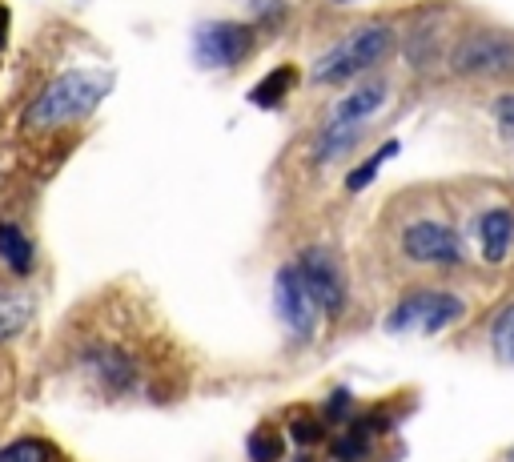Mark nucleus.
Returning a JSON list of instances; mask_svg holds the SVG:
<instances>
[{
    "label": "nucleus",
    "mask_w": 514,
    "mask_h": 462,
    "mask_svg": "<svg viewBox=\"0 0 514 462\" xmlns=\"http://www.w3.org/2000/svg\"><path fill=\"white\" fill-rule=\"evenodd\" d=\"M109 89H113L109 73H89V69L65 73V77H57L53 85H45L41 97L29 105L25 129L41 133V129H61V125L85 121V117L105 101Z\"/></svg>",
    "instance_id": "1"
},
{
    "label": "nucleus",
    "mask_w": 514,
    "mask_h": 462,
    "mask_svg": "<svg viewBox=\"0 0 514 462\" xmlns=\"http://www.w3.org/2000/svg\"><path fill=\"white\" fill-rule=\"evenodd\" d=\"M394 49V29L382 21H370L362 29H354L350 37H342L330 53L318 57L314 65V81L318 85H338V81H354L366 69H374L386 53Z\"/></svg>",
    "instance_id": "2"
},
{
    "label": "nucleus",
    "mask_w": 514,
    "mask_h": 462,
    "mask_svg": "<svg viewBox=\"0 0 514 462\" xmlns=\"http://www.w3.org/2000/svg\"><path fill=\"white\" fill-rule=\"evenodd\" d=\"M450 69L458 77H482V81L510 77L514 73V37L498 33V29H478L454 45Z\"/></svg>",
    "instance_id": "3"
},
{
    "label": "nucleus",
    "mask_w": 514,
    "mask_h": 462,
    "mask_svg": "<svg viewBox=\"0 0 514 462\" xmlns=\"http://www.w3.org/2000/svg\"><path fill=\"white\" fill-rule=\"evenodd\" d=\"M462 314V302L438 290H418L410 298L398 302V310L386 318V330L402 334V330H422V334H438L446 322H454Z\"/></svg>",
    "instance_id": "4"
},
{
    "label": "nucleus",
    "mask_w": 514,
    "mask_h": 462,
    "mask_svg": "<svg viewBox=\"0 0 514 462\" xmlns=\"http://www.w3.org/2000/svg\"><path fill=\"white\" fill-rule=\"evenodd\" d=\"M193 49H197V61L209 65V69H229V65H241L253 49V29L249 25H237V21H209L197 29L193 37Z\"/></svg>",
    "instance_id": "5"
},
{
    "label": "nucleus",
    "mask_w": 514,
    "mask_h": 462,
    "mask_svg": "<svg viewBox=\"0 0 514 462\" xmlns=\"http://www.w3.org/2000/svg\"><path fill=\"white\" fill-rule=\"evenodd\" d=\"M298 274H302V282H306V290H310V298H314L318 310H326L330 318H338V314L346 310V282H342V270H338V262H334L322 246L302 250Z\"/></svg>",
    "instance_id": "6"
},
{
    "label": "nucleus",
    "mask_w": 514,
    "mask_h": 462,
    "mask_svg": "<svg viewBox=\"0 0 514 462\" xmlns=\"http://www.w3.org/2000/svg\"><path fill=\"white\" fill-rule=\"evenodd\" d=\"M402 250L414 262H430V266H454L462 258L458 234L442 221H414L402 234Z\"/></svg>",
    "instance_id": "7"
},
{
    "label": "nucleus",
    "mask_w": 514,
    "mask_h": 462,
    "mask_svg": "<svg viewBox=\"0 0 514 462\" xmlns=\"http://www.w3.org/2000/svg\"><path fill=\"white\" fill-rule=\"evenodd\" d=\"M274 306L282 314V322L298 334V338H310L314 334V322H318V306L298 274V266H286L278 270V282H274Z\"/></svg>",
    "instance_id": "8"
},
{
    "label": "nucleus",
    "mask_w": 514,
    "mask_h": 462,
    "mask_svg": "<svg viewBox=\"0 0 514 462\" xmlns=\"http://www.w3.org/2000/svg\"><path fill=\"white\" fill-rule=\"evenodd\" d=\"M85 370H89L109 394H125V390L137 382V362H133L121 346H113V342L89 346V350H85Z\"/></svg>",
    "instance_id": "9"
},
{
    "label": "nucleus",
    "mask_w": 514,
    "mask_h": 462,
    "mask_svg": "<svg viewBox=\"0 0 514 462\" xmlns=\"http://www.w3.org/2000/svg\"><path fill=\"white\" fill-rule=\"evenodd\" d=\"M390 97V85L386 81H358L326 117V125H366Z\"/></svg>",
    "instance_id": "10"
},
{
    "label": "nucleus",
    "mask_w": 514,
    "mask_h": 462,
    "mask_svg": "<svg viewBox=\"0 0 514 462\" xmlns=\"http://www.w3.org/2000/svg\"><path fill=\"white\" fill-rule=\"evenodd\" d=\"M514 246V213L510 209H486L478 217V250L486 262H506Z\"/></svg>",
    "instance_id": "11"
},
{
    "label": "nucleus",
    "mask_w": 514,
    "mask_h": 462,
    "mask_svg": "<svg viewBox=\"0 0 514 462\" xmlns=\"http://www.w3.org/2000/svg\"><path fill=\"white\" fill-rule=\"evenodd\" d=\"M362 137V125H322L318 141H314V161H338L342 153H350Z\"/></svg>",
    "instance_id": "12"
},
{
    "label": "nucleus",
    "mask_w": 514,
    "mask_h": 462,
    "mask_svg": "<svg viewBox=\"0 0 514 462\" xmlns=\"http://www.w3.org/2000/svg\"><path fill=\"white\" fill-rule=\"evenodd\" d=\"M0 258H5L17 274H29V266H33V246H29V238L21 234L17 225H9V221H0Z\"/></svg>",
    "instance_id": "13"
},
{
    "label": "nucleus",
    "mask_w": 514,
    "mask_h": 462,
    "mask_svg": "<svg viewBox=\"0 0 514 462\" xmlns=\"http://www.w3.org/2000/svg\"><path fill=\"white\" fill-rule=\"evenodd\" d=\"M294 85H298V69H294V65H282V69H274L262 85L249 93V101H253V105H262V109H274Z\"/></svg>",
    "instance_id": "14"
},
{
    "label": "nucleus",
    "mask_w": 514,
    "mask_h": 462,
    "mask_svg": "<svg viewBox=\"0 0 514 462\" xmlns=\"http://www.w3.org/2000/svg\"><path fill=\"white\" fill-rule=\"evenodd\" d=\"M33 318V306L29 298H17V294H0V342L17 338Z\"/></svg>",
    "instance_id": "15"
},
{
    "label": "nucleus",
    "mask_w": 514,
    "mask_h": 462,
    "mask_svg": "<svg viewBox=\"0 0 514 462\" xmlns=\"http://www.w3.org/2000/svg\"><path fill=\"white\" fill-rule=\"evenodd\" d=\"M0 462H57V450L41 438H17L0 450Z\"/></svg>",
    "instance_id": "16"
},
{
    "label": "nucleus",
    "mask_w": 514,
    "mask_h": 462,
    "mask_svg": "<svg viewBox=\"0 0 514 462\" xmlns=\"http://www.w3.org/2000/svg\"><path fill=\"white\" fill-rule=\"evenodd\" d=\"M394 153H398V141H386V145H382L374 157H366V161H362V165H358V169L346 177V189H350V193H362V189H366V185L378 177V169H382V165H386Z\"/></svg>",
    "instance_id": "17"
},
{
    "label": "nucleus",
    "mask_w": 514,
    "mask_h": 462,
    "mask_svg": "<svg viewBox=\"0 0 514 462\" xmlns=\"http://www.w3.org/2000/svg\"><path fill=\"white\" fill-rule=\"evenodd\" d=\"M490 342H494V354H498L502 362H510V366H514V302L494 318Z\"/></svg>",
    "instance_id": "18"
},
{
    "label": "nucleus",
    "mask_w": 514,
    "mask_h": 462,
    "mask_svg": "<svg viewBox=\"0 0 514 462\" xmlns=\"http://www.w3.org/2000/svg\"><path fill=\"white\" fill-rule=\"evenodd\" d=\"M282 454H286V442L274 430H253V438H249V458L253 462H282Z\"/></svg>",
    "instance_id": "19"
},
{
    "label": "nucleus",
    "mask_w": 514,
    "mask_h": 462,
    "mask_svg": "<svg viewBox=\"0 0 514 462\" xmlns=\"http://www.w3.org/2000/svg\"><path fill=\"white\" fill-rule=\"evenodd\" d=\"M366 450H370V438H366V430L342 434V438L334 442V454H338L342 462H358V458H366Z\"/></svg>",
    "instance_id": "20"
},
{
    "label": "nucleus",
    "mask_w": 514,
    "mask_h": 462,
    "mask_svg": "<svg viewBox=\"0 0 514 462\" xmlns=\"http://www.w3.org/2000/svg\"><path fill=\"white\" fill-rule=\"evenodd\" d=\"M494 125H498L502 141L514 149V93H502V97L494 101Z\"/></svg>",
    "instance_id": "21"
},
{
    "label": "nucleus",
    "mask_w": 514,
    "mask_h": 462,
    "mask_svg": "<svg viewBox=\"0 0 514 462\" xmlns=\"http://www.w3.org/2000/svg\"><path fill=\"white\" fill-rule=\"evenodd\" d=\"M318 438H322V422H310V418L294 422V442H298V446H314Z\"/></svg>",
    "instance_id": "22"
},
{
    "label": "nucleus",
    "mask_w": 514,
    "mask_h": 462,
    "mask_svg": "<svg viewBox=\"0 0 514 462\" xmlns=\"http://www.w3.org/2000/svg\"><path fill=\"white\" fill-rule=\"evenodd\" d=\"M5 41H9V9L0 5V49H5Z\"/></svg>",
    "instance_id": "23"
},
{
    "label": "nucleus",
    "mask_w": 514,
    "mask_h": 462,
    "mask_svg": "<svg viewBox=\"0 0 514 462\" xmlns=\"http://www.w3.org/2000/svg\"><path fill=\"white\" fill-rule=\"evenodd\" d=\"M338 5H346V0H338Z\"/></svg>",
    "instance_id": "24"
}]
</instances>
